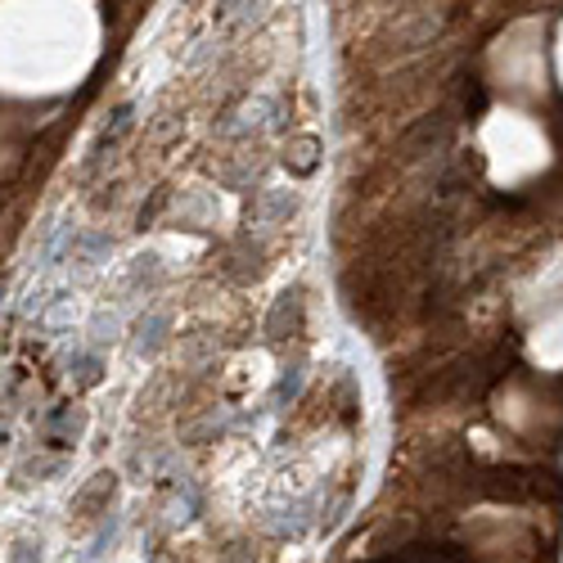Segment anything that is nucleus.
Listing matches in <instances>:
<instances>
[]
</instances>
